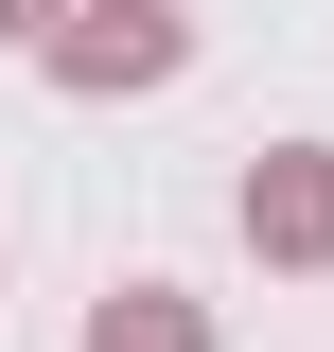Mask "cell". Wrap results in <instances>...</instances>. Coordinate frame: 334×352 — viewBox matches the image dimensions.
<instances>
[{"label": "cell", "instance_id": "1", "mask_svg": "<svg viewBox=\"0 0 334 352\" xmlns=\"http://www.w3.org/2000/svg\"><path fill=\"white\" fill-rule=\"evenodd\" d=\"M124 71H176V18L159 0H106V18L71 36V88H124Z\"/></svg>", "mask_w": 334, "mask_h": 352}, {"label": "cell", "instance_id": "2", "mask_svg": "<svg viewBox=\"0 0 334 352\" xmlns=\"http://www.w3.org/2000/svg\"><path fill=\"white\" fill-rule=\"evenodd\" d=\"M106 352H194V335H176V317H124V300H106Z\"/></svg>", "mask_w": 334, "mask_h": 352}]
</instances>
